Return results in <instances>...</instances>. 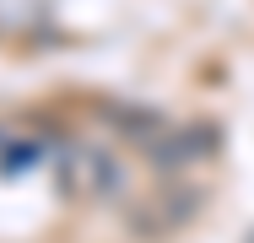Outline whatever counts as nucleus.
Here are the masks:
<instances>
[{
  "label": "nucleus",
  "mask_w": 254,
  "mask_h": 243,
  "mask_svg": "<svg viewBox=\"0 0 254 243\" xmlns=\"http://www.w3.org/2000/svg\"><path fill=\"white\" fill-rule=\"evenodd\" d=\"M81 157H87V189L103 194V200L119 194V162H114L108 151H81Z\"/></svg>",
  "instance_id": "obj_1"
}]
</instances>
